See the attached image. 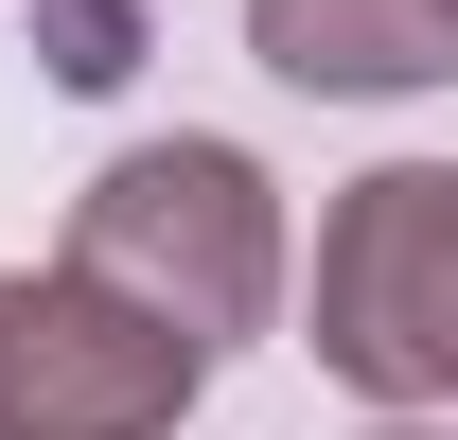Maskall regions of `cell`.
I'll list each match as a JSON object with an SVG mask.
<instances>
[{"label": "cell", "mask_w": 458, "mask_h": 440, "mask_svg": "<svg viewBox=\"0 0 458 440\" xmlns=\"http://www.w3.org/2000/svg\"><path fill=\"white\" fill-rule=\"evenodd\" d=\"M71 265L106 300H141L159 334L229 352V334L283 317V194H265L247 141H141L71 194Z\"/></svg>", "instance_id": "6da1fadb"}, {"label": "cell", "mask_w": 458, "mask_h": 440, "mask_svg": "<svg viewBox=\"0 0 458 440\" xmlns=\"http://www.w3.org/2000/svg\"><path fill=\"white\" fill-rule=\"evenodd\" d=\"M318 370L370 405H458V159H388L318 212Z\"/></svg>", "instance_id": "7a4b0ae2"}, {"label": "cell", "mask_w": 458, "mask_h": 440, "mask_svg": "<svg viewBox=\"0 0 458 440\" xmlns=\"http://www.w3.org/2000/svg\"><path fill=\"white\" fill-rule=\"evenodd\" d=\"M212 387L194 334L106 300L89 265H0V440H176V405Z\"/></svg>", "instance_id": "3957f363"}, {"label": "cell", "mask_w": 458, "mask_h": 440, "mask_svg": "<svg viewBox=\"0 0 458 440\" xmlns=\"http://www.w3.org/2000/svg\"><path fill=\"white\" fill-rule=\"evenodd\" d=\"M247 54L283 89H318V106H388V89L458 71V18L441 0H247Z\"/></svg>", "instance_id": "277c9868"}, {"label": "cell", "mask_w": 458, "mask_h": 440, "mask_svg": "<svg viewBox=\"0 0 458 440\" xmlns=\"http://www.w3.org/2000/svg\"><path fill=\"white\" fill-rule=\"evenodd\" d=\"M36 18H54V71H71V89H123V71H141V18H123V0H36Z\"/></svg>", "instance_id": "5b68a950"}, {"label": "cell", "mask_w": 458, "mask_h": 440, "mask_svg": "<svg viewBox=\"0 0 458 440\" xmlns=\"http://www.w3.org/2000/svg\"><path fill=\"white\" fill-rule=\"evenodd\" d=\"M388 440H458V423H388Z\"/></svg>", "instance_id": "8992f818"}, {"label": "cell", "mask_w": 458, "mask_h": 440, "mask_svg": "<svg viewBox=\"0 0 458 440\" xmlns=\"http://www.w3.org/2000/svg\"><path fill=\"white\" fill-rule=\"evenodd\" d=\"M441 18H458V0H441Z\"/></svg>", "instance_id": "52a82bcc"}]
</instances>
